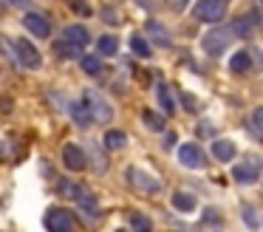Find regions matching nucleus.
Segmentation results:
<instances>
[{
    "mask_svg": "<svg viewBox=\"0 0 263 232\" xmlns=\"http://www.w3.org/2000/svg\"><path fill=\"white\" fill-rule=\"evenodd\" d=\"M173 207H176L178 212H193L198 204H195V195H190V192H181V190H178L176 195H173Z\"/></svg>",
    "mask_w": 263,
    "mask_h": 232,
    "instance_id": "obj_19",
    "label": "nucleus"
},
{
    "mask_svg": "<svg viewBox=\"0 0 263 232\" xmlns=\"http://www.w3.org/2000/svg\"><path fill=\"white\" fill-rule=\"evenodd\" d=\"M229 68H232L235 74H246L252 68V54H249V51H238V54H232Z\"/></svg>",
    "mask_w": 263,
    "mask_h": 232,
    "instance_id": "obj_17",
    "label": "nucleus"
},
{
    "mask_svg": "<svg viewBox=\"0 0 263 232\" xmlns=\"http://www.w3.org/2000/svg\"><path fill=\"white\" fill-rule=\"evenodd\" d=\"M97 51H99L102 57H114L116 51H119V40H116V37H110V34H105V37H99Z\"/></svg>",
    "mask_w": 263,
    "mask_h": 232,
    "instance_id": "obj_21",
    "label": "nucleus"
},
{
    "mask_svg": "<svg viewBox=\"0 0 263 232\" xmlns=\"http://www.w3.org/2000/svg\"><path fill=\"white\" fill-rule=\"evenodd\" d=\"M46 229L48 232H74L77 229V218L63 207H54L46 212Z\"/></svg>",
    "mask_w": 263,
    "mask_h": 232,
    "instance_id": "obj_7",
    "label": "nucleus"
},
{
    "mask_svg": "<svg viewBox=\"0 0 263 232\" xmlns=\"http://www.w3.org/2000/svg\"><path fill=\"white\" fill-rule=\"evenodd\" d=\"M63 40H68V43L80 45V48H85L88 43H91V31H88L85 26H68L63 31Z\"/></svg>",
    "mask_w": 263,
    "mask_h": 232,
    "instance_id": "obj_12",
    "label": "nucleus"
},
{
    "mask_svg": "<svg viewBox=\"0 0 263 232\" xmlns=\"http://www.w3.org/2000/svg\"><path fill=\"white\" fill-rule=\"evenodd\" d=\"M82 71L91 74V77H97V74L102 71V62H99L97 57H82Z\"/></svg>",
    "mask_w": 263,
    "mask_h": 232,
    "instance_id": "obj_27",
    "label": "nucleus"
},
{
    "mask_svg": "<svg viewBox=\"0 0 263 232\" xmlns=\"http://www.w3.org/2000/svg\"><path fill=\"white\" fill-rule=\"evenodd\" d=\"M9 6H29V0H6Z\"/></svg>",
    "mask_w": 263,
    "mask_h": 232,
    "instance_id": "obj_33",
    "label": "nucleus"
},
{
    "mask_svg": "<svg viewBox=\"0 0 263 232\" xmlns=\"http://www.w3.org/2000/svg\"><path fill=\"white\" fill-rule=\"evenodd\" d=\"M243 221H246V226H249V229H257V212L252 207L243 209Z\"/></svg>",
    "mask_w": 263,
    "mask_h": 232,
    "instance_id": "obj_28",
    "label": "nucleus"
},
{
    "mask_svg": "<svg viewBox=\"0 0 263 232\" xmlns=\"http://www.w3.org/2000/svg\"><path fill=\"white\" fill-rule=\"evenodd\" d=\"M257 173H260V158H246V162L232 167V179L240 181V184H255Z\"/></svg>",
    "mask_w": 263,
    "mask_h": 232,
    "instance_id": "obj_8",
    "label": "nucleus"
},
{
    "mask_svg": "<svg viewBox=\"0 0 263 232\" xmlns=\"http://www.w3.org/2000/svg\"><path fill=\"white\" fill-rule=\"evenodd\" d=\"M91 158H97V170H105V158L99 156V150L93 145H91Z\"/></svg>",
    "mask_w": 263,
    "mask_h": 232,
    "instance_id": "obj_30",
    "label": "nucleus"
},
{
    "mask_svg": "<svg viewBox=\"0 0 263 232\" xmlns=\"http://www.w3.org/2000/svg\"><path fill=\"white\" fill-rule=\"evenodd\" d=\"M156 99H159L161 113H164V116H173V113H176V102H173L170 85H164V82H159V85H156Z\"/></svg>",
    "mask_w": 263,
    "mask_h": 232,
    "instance_id": "obj_13",
    "label": "nucleus"
},
{
    "mask_svg": "<svg viewBox=\"0 0 263 232\" xmlns=\"http://www.w3.org/2000/svg\"><path fill=\"white\" fill-rule=\"evenodd\" d=\"M147 34L153 40H159V45H170V34H167V28L164 26H159L156 20H150L147 23Z\"/></svg>",
    "mask_w": 263,
    "mask_h": 232,
    "instance_id": "obj_25",
    "label": "nucleus"
},
{
    "mask_svg": "<svg viewBox=\"0 0 263 232\" xmlns=\"http://www.w3.org/2000/svg\"><path fill=\"white\" fill-rule=\"evenodd\" d=\"M23 26L29 28L34 37H48V34H51V23L43 14H37V11H29V14L23 17Z\"/></svg>",
    "mask_w": 263,
    "mask_h": 232,
    "instance_id": "obj_11",
    "label": "nucleus"
},
{
    "mask_svg": "<svg viewBox=\"0 0 263 232\" xmlns=\"http://www.w3.org/2000/svg\"><path fill=\"white\" fill-rule=\"evenodd\" d=\"M125 175H127V184H130L133 190H139V192H147V195H156V192H161V181L156 179V175L144 173V170L127 167V170H125Z\"/></svg>",
    "mask_w": 263,
    "mask_h": 232,
    "instance_id": "obj_5",
    "label": "nucleus"
},
{
    "mask_svg": "<svg viewBox=\"0 0 263 232\" xmlns=\"http://www.w3.org/2000/svg\"><path fill=\"white\" fill-rule=\"evenodd\" d=\"M212 156L218 158V162H232L235 158V145L227 139H218L215 145H212Z\"/></svg>",
    "mask_w": 263,
    "mask_h": 232,
    "instance_id": "obj_15",
    "label": "nucleus"
},
{
    "mask_svg": "<svg viewBox=\"0 0 263 232\" xmlns=\"http://www.w3.org/2000/svg\"><path fill=\"white\" fill-rule=\"evenodd\" d=\"M255 20H257L255 14H243V17H238V20L232 23V31H235V37H240V40H249V37H252V31H255Z\"/></svg>",
    "mask_w": 263,
    "mask_h": 232,
    "instance_id": "obj_14",
    "label": "nucleus"
},
{
    "mask_svg": "<svg viewBox=\"0 0 263 232\" xmlns=\"http://www.w3.org/2000/svg\"><path fill=\"white\" fill-rule=\"evenodd\" d=\"M227 9H229V0H201L193 14L201 23H221L227 17Z\"/></svg>",
    "mask_w": 263,
    "mask_h": 232,
    "instance_id": "obj_4",
    "label": "nucleus"
},
{
    "mask_svg": "<svg viewBox=\"0 0 263 232\" xmlns=\"http://www.w3.org/2000/svg\"><path fill=\"white\" fill-rule=\"evenodd\" d=\"M60 192H63L68 201H77L82 209H93V212H99V209H97V198H93V192L88 190L85 184H77V181H63V184H60Z\"/></svg>",
    "mask_w": 263,
    "mask_h": 232,
    "instance_id": "obj_3",
    "label": "nucleus"
},
{
    "mask_svg": "<svg viewBox=\"0 0 263 232\" xmlns=\"http://www.w3.org/2000/svg\"><path fill=\"white\" fill-rule=\"evenodd\" d=\"M176 156H178V162H181L184 167H190V170L204 167V153H201V147H198V145H193V141H187V145L178 147Z\"/></svg>",
    "mask_w": 263,
    "mask_h": 232,
    "instance_id": "obj_9",
    "label": "nucleus"
},
{
    "mask_svg": "<svg viewBox=\"0 0 263 232\" xmlns=\"http://www.w3.org/2000/svg\"><path fill=\"white\" fill-rule=\"evenodd\" d=\"M63 164L68 170H74V173H80V170L88 167V158H85V153H82L77 145H65L63 147Z\"/></svg>",
    "mask_w": 263,
    "mask_h": 232,
    "instance_id": "obj_10",
    "label": "nucleus"
},
{
    "mask_svg": "<svg viewBox=\"0 0 263 232\" xmlns=\"http://www.w3.org/2000/svg\"><path fill=\"white\" fill-rule=\"evenodd\" d=\"M198 232H221V226H218V224H201Z\"/></svg>",
    "mask_w": 263,
    "mask_h": 232,
    "instance_id": "obj_32",
    "label": "nucleus"
},
{
    "mask_svg": "<svg viewBox=\"0 0 263 232\" xmlns=\"http://www.w3.org/2000/svg\"><path fill=\"white\" fill-rule=\"evenodd\" d=\"M142 122L147 124L150 130H156V133H161L164 130V113H153V111H142Z\"/></svg>",
    "mask_w": 263,
    "mask_h": 232,
    "instance_id": "obj_23",
    "label": "nucleus"
},
{
    "mask_svg": "<svg viewBox=\"0 0 263 232\" xmlns=\"http://www.w3.org/2000/svg\"><path fill=\"white\" fill-rule=\"evenodd\" d=\"M6 51H12L14 54V60H17V65H23V68H40L43 65V57H40V51L34 48V45L29 43V40H17V43H12V40H6Z\"/></svg>",
    "mask_w": 263,
    "mask_h": 232,
    "instance_id": "obj_1",
    "label": "nucleus"
},
{
    "mask_svg": "<svg viewBox=\"0 0 263 232\" xmlns=\"http://www.w3.org/2000/svg\"><path fill=\"white\" fill-rule=\"evenodd\" d=\"M119 232H125V229H119Z\"/></svg>",
    "mask_w": 263,
    "mask_h": 232,
    "instance_id": "obj_34",
    "label": "nucleus"
},
{
    "mask_svg": "<svg viewBox=\"0 0 263 232\" xmlns=\"http://www.w3.org/2000/svg\"><path fill=\"white\" fill-rule=\"evenodd\" d=\"M187 3H190V0H167V6H170L173 11H184V9H187Z\"/></svg>",
    "mask_w": 263,
    "mask_h": 232,
    "instance_id": "obj_29",
    "label": "nucleus"
},
{
    "mask_svg": "<svg viewBox=\"0 0 263 232\" xmlns=\"http://www.w3.org/2000/svg\"><path fill=\"white\" fill-rule=\"evenodd\" d=\"M246 128L252 130L255 139H263V108H255V111H252V116L246 119Z\"/></svg>",
    "mask_w": 263,
    "mask_h": 232,
    "instance_id": "obj_20",
    "label": "nucleus"
},
{
    "mask_svg": "<svg viewBox=\"0 0 263 232\" xmlns=\"http://www.w3.org/2000/svg\"><path fill=\"white\" fill-rule=\"evenodd\" d=\"M125 145H127V136L122 133V130H108V133H105V147H108V150H122Z\"/></svg>",
    "mask_w": 263,
    "mask_h": 232,
    "instance_id": "obj_22",
    "label": "nucleus"
},
{
    "mask_svg": "<svg viewBox=\"0 0 263 232\" xmlns=\"http://www.w3.org/2000/svg\"><path fill=\"white\" fill-rule=\"evenodd\" d=\"M130 226H133V232H153L150 218H147V215H142V212H133L130 215Z\"/></svg>",
    "mask_w": 263,
    "mask_h": 232,
    "instance_id": "obj_26",
    "label": "nucleus"
},
{
    "mask_svg": "<svg viewBox=\"0 0 263 232\" xmlns=\"http://www.w3.org/2000/svg\"><path fill=\"white\" fill-rule=\"evenodd\" d=\"M68 111H71V116H74V122H77V124H82V128L93 122V119H91V111L85 108V102H71Z\"/></svg>",
    "mask_w": 263,
    "mask_h": 232,
    "instance_id": "obj_18",
    "label": "nucleus"
},
{
    "mask_svg": "<svg viewBox=\"0 0 263 232\" xmlns=\"http://www.w3.org/2000/svg\"><path fill=\"white\" fill-rule=\"evenodd\" d=\"M82 102H85V108L91 111V119L97 124H108L110 119H114V108H110V102L105 99V96H99L97 91L88 88L85 94H82Z\"/></svg>",
    "mask_w": 263,
    "mask_h": 232,
    "instance_id": "obj_2",
    "label": "nucleus"
},
{
    "mask_svg": "<svg viewBox=\"0 0 263 232\" xmlns=\"http://www.w3.org/2000/svg\"><path fill=\"white\" fill-rule=\"evenodd\" d=\"M54 51H57V57H63V60H77V57H82V48L74 43H68V40L54 43Z\"/></svg>",
    "mask_w": 263,
    "mask_h": 232,
    "instance_id": "obj_16",
    "label": "nucleus"
},
{
    "mask_svg": "<svg viewBox=\"0 0 263 232\" xmlns=\"http://www.w3.org/2000/svg\"><path fill=\"white\" fill-rule=\"evenodd\" d=\"M71 6H74V9L80 11V14H91V9H88V6L82 3V0H71Z\"/></svg>",
    "mask_w": 263,
    "mask_h": 232,
    "instance_id": "obj_31",
    "label": "nucleus"
},
{
    "mask_svg": "<svg viewBox=\"0 0 263 232\" xmlns=\"http://www.w3.org/2000/svg\"><path fill=\"white\" fill-rule=\"evenodd\" d=\"M130 51L136 57H142V60H147V57L153 54V51H150V45H147V40L139 37V34H133V37H130Z\"/></svg>",
    "mask_w": 263,
    "mask_h": 232,
    "instance_id": "obj_24",
    "label": "nucleus"
},
{
    "mask_svg": "<svg viewBox=\"0 0 263 232\" xmlns=\"http://www.w3.org/2000/svg\"><path fill=\"white\" fill-rule=\"evenodd\" d=\"M235 37L232 28H212L210 34H204V40H201V45H204V51L210 57H221L223 51H227L229 40Z\"/></svg>",
    "mask_w": 263,
    "mask_h": 232,
    "instance_id": "obj_6",
    "label": "nucleus"
}]
</instances>
